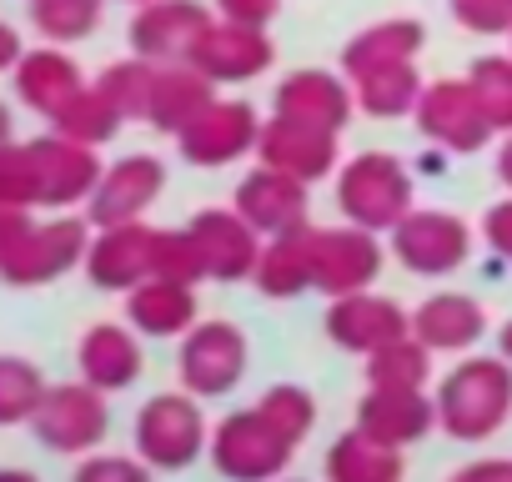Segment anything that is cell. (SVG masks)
Wrapping results in <instances>:
<instances>
[{
    "label": "cell",
    "mask_w": 512,
    "mask_h": 482,
    "mask_svg": "<svg viewBox=\"0 0 512 482\" xmlns=\"http://www.w3.org/2000/svg\"><path fill=\"white\" fill-rule=\"evenodd\" d=\"M512 417V362L467 357L437 382V427L457 442H487Z\"/></svg>",
    "instance_id": "obj_1"
},
{
    "label": "cell",
    "mask_w": 512,
    "mask_h": 482,
    "mask_svg": "<svg viewBox=\"0 0 512 482\" xmlns=\"http://www.w3.org/2000/svg\"><path fill=\"white\" fill-rule=\"evenodd\" d=\"M91 247V221L56 211L51 221L26 216L6 241H0V282L6 287H46L61 282L66 272H76L86 262Z\"/></svg>",
    "instance_id": "obj_2"
},
{
    "label": "cell",
    "mask_w": 512,
    "mask_h": 482,
    "mask_svg": "<svg viewBox=\"0 0 512 482\" xmlns=\"http://www.w3.org/2000/svg\"><path fill=\"white\" fill-rule=\"evenodd\" d=\"M297 447L302 442H292L262 407H246V412H231L216 422L206 452L226 482H277L292 467Z\"/></svg>",
    "instance_id": "obj_3"
},
{
    "label": "cell",
    "mask_w": 512,
    "mask_h": 482,
    "mask_svg": "<svg viewBox=\"0 0 512 482\" xmlns=\"http://www.w3.org/2000/svg\"><path fill=\"white\" fill-rule=\"evenodd\" d=\"M412 171L387 151H362L337 171V206L352 226L392 231L412 211Z\"/></svg>",
    "instance_id": "obj_4"
},
{
    "label": "cell",
    "mask_w": 512,
    "mask_h": 482,
    "mask_svg": "<svg viewBox=\"0 0 512 482\" xmlns=\"http://www.w3.org/2000/svg\"><path fill=\"white\" fill-rule=\"evenodd\" d=\"M106 427H111V407H106V392L91 387L86 377L81 382H56L46 387L36 417H31V432L41 447L61 452V457H86L106 442Z\"/></svg>",
    "instance_id": "obj_5"
},
{
    "label": "cell",
    "mask_w": 512,
    "mask_h": 482,
    "mask_svg": "<svg viewBox=\"0 0 512 482\" xmlns=\"http://www.w3.org/2000/svg\"><path fill=\"white\" fill-rule=\"evenodd\" d=\"M206 447H211V432H206V417L186 387L161 392L136 412V457H146L156 472H181Z\"/></svg>",
    "instance_id": "obj_6"
},
{
    "label": "cell",
    "mask_w": 512,
    "mask_h": 482,
    "mask_svg": "<svg viewBox=\"0 0 512 482\" xmlns=\"http://www.w3.org/2000/svg\"><path fill=\"white\" fill-rule=\"evenodd\" d=\"M382 272L377 231L367 226H312V292L322 297H352L367 292Z\"/></svg>",
    "instance_id": "obj_7"
},
{
    "label": "cell",
    "mask_w": 512,
    "mask_h": 482,
    "mask_svg": "<svg viewBox=\"0 0 512 482\" xmlns=\"http://www.w3.org/2000/svg\"><path fill=\"white\" fill-rule=\"evenodd\" d=\"M392 252L417 277H452L472 257V226L452 211H407L392 231Z\"/></svg>",
    "instance_id": "obj_8"
},
{
    "label": "cell",
    "mask_w": 512,
    "mask_h": 482,
    "mask_svg": "<svg viewBox=\"0 0 512 482\" xmlns=\"http://www.w3.org/2000/svg\"><path fill=\"white\" fill-rule=\"evenodd\" d=\"M246 337L231 327V322H196L186 337H181V357H176V372H181V387L201 402L211 397H226L241 377H246Z\"/></svg>",
    "instance_id": "obj_9"
},
{
    "label": "cell",
    "mask_w": 512,
    "mask_h": 482,
    "mask_svg": "<svg viewBox=\"0 0 512 482\" xmlns=\"http://www.w3.org/2000/svg\"><path fill=\"white\" fill-rule=\"evenodd\" d=\"M412 116H417V131L447 156H472L492 141V121L477 106L467 76L462 81H432Z\"/></svg>",
    "instance_id": "obj_10"
},
{
    "label": "cell",
    "mask_w": 512,
    "mask_h": 482,
    "mask_svg": "<svg viewBox=\"0 0 512 482\" xmlns=\"http://www.w3.org/2000/svg\"><path fill=\"white\" fill-rule=\"evenodd\" d=\"M256 136H262V121H256L251 101H211L191 126L176 131V151L191 166H231L246 151H256Z\"/></svg>",
    "instance_id": "obj_11"
},
{
    "label": "cell",
    "mask_w": 512,
    "mask_h": 482,
    "mask_svg": "<svg viewBox=\"0 0 512 482\" xmlns=\"http://www.w3.org/2000/svg\"><path fill=\"white\" fill-rule=\"evenodd\" d=\"M166 191V161L131 151L121 161H111L86 201V221L91 226H121V221H141L146 206Z\"/></svg>",
    "instance_id": "obj_12"
},
{
    "label": "cell",
    "mask_w": 512,
    "mask_h": 482,
    "mask_svg": "<svg viewBox=\"0 0 512 482\" xmlns=\"http://www.w3.org/2000/svg\"><path fill=\"white\" fill-rule=\"evenodd\" d=\"M191 236L201 247V262H206V282H246L256 277V262H262V231H256L236 206H211V211H196L191 221Z\"/></svg>",
    "instance_id": "obj_13"
},
{
    "label": "cell",
    "mask_w": 512,
    "mask_h": 482,
    "mask_svg": "<svg viewBox=\"0 0 512 482\" xmlns=\"http://www.w3.org/2000/svg\"><path fill=\"white\" fill-rule=\"evenodd\" d=\"M201 76H211L216 86H231V81H256V76H267L272 61H277V46L267 31H256V26H236V21H211L196 41V51L186 56Z\"/></svg>",
    "instance_id": "obj_14"
},
{
    "label": "cell",
    "mask_w": 512,
    "mask_h": 482,
    "mask_svg": "<svg viewBox=\"0 0 512 482\" xmlns=\"http://www.w3.org/2000/svg\"><path fill=\"white\" fill-rule=\"evenodd\" d=\"M256 161L312 186L337 171L342 146H337V131H322V126H307L292 116H272V121H262V136H256Z\"/></svg>",
    "instance_id": "obj_15"
},
{
    "label": "cell",
    "mask_w": 512,
    "mask_h": 482,
    "mask_svg": "<svg viewBox=\"0 0 512 482\" xmlns=\"http://www.w3.org/2000/svg\"><path fill=\"white\" fill-rule=\"evenodd\" d=\"M31 146V161H36V181H41V206L46 211H71L76 201H91L96 181H101V161H96V146H81L61 131L51 136H36L26 141Z\"/></svg>",
    "instance_id": "obj_16"
},
{
    "label": "cell",
    "mask_w": 512,
    "mask_h": 482,
    "mask_svg": "<svg viewBox=\"0 0 512 482\" xmlns=\"http://www.w3.org/2000/svg\"><path fill=\"white\" fill-rule=\"evenodd\" d=\"M216 16L196 0H151V6H136L131 16V51L156 61V66H176L196 51L201 31L211 26Z\"/></svg>",
    "instance_id": "obj_17"
},
{
    "label": "cell",
    "mask_w": 512,
    "mask_h": 482,
    "mask_svg": "<svg viewBox=\"0 0 512 482\" xmlns=\"http://www.w3.org/2000/svg\"><path fill=\"white\" fill-rule=\"evenodd\" d=\"M407 332H412V312H402L392 297H377L372 287L352 292V297H332V307H327V337L357 357H372Z\"/></svg>",
    "instance_id": "obj_18"
},
{
    "label": "cell",
    "mask_w": 512,
    "mask_h": 482,
    "mask_svg": "<svg viewBox=\"0 0 512 482\" xmlns=\"http://www.w3.org/2000/svg\"><path fill=\"white\" fill-rule=\"evenodd\" d=\"M151 241L156 231L141 221H121V226H96L91 247H86V277L101 292H131L151 277Z\"/></svg>",
    "instance_id": "obj_19"
},
{
    "label": "cell",
    "mask_w": 512,
    "mask_h": 482,
    "mask_svg": "<svg viewBox=\"0 0 512 482\" xmlns=\"http://www.w3.org/2000/svg\"><path fill=\"white\" fill-rule=\"evenodd\" d=\"M236 211L262 231V236H282L307 226V181L277 171V166H256L236 181Z\"/></svg>",
    "instance_id": "obj_20"
},
{
    "label": "cell",
    "mask_w": 512,
    "mask_h": 482,
    "mask_svg": "<svg viewBox=\"0 0 512 482\" xmlns=\"http://www.w3.org/2000/svg\"><path fill=\"white\" fill-rule=\"evenodd\" d=\"M352 111H357V91H352L347 76L302 66L277 86V116H292V121H307V126H322V131L342 136Z\"/></svg>",
    "instance_id": "obj_21"
},
{
    "label": "cell",
    "mask_w": 512,
    "mask_h": 482,
    "mask_svg": "<svg viewBox=\"0 0 512 482\" xmlns=\"http://www.w3.org/2000/svg\"><path fill=\"white\" fill-rule=\"evenodd\" d=\"M357 427L387 447H412L437 427V397L427 392H397V387H367L357 402Z\"/></svg>",
    "instance_id": "obj_22"
},
{
    "label": "cell",
    "mask_w": 512,
    "mask_h": 482,
    "mask_svg": "<svg viewBox=\"0 0 512 482\" xmlns=\"http://www.w3.org/2000/svg\"><path fill=\"white\" fill-rule=\"evenodd\" d=\"M76 367H81V377H86L91 387H101V392H126V387L141 377V367H146L141 342H136V327H121V322H96V327H86L81 342H76Z\"/></svg>",
    "instance_id": "obj_23"
},
{
    "label": "cell",
    "mask_w": 512,
    "mask_h": 482,
    "mask_svg": "<svg viewBox=\"0 0 512 482\" xmlns=\"http://www.w3.org/2000/svg\"><path fill=\"white\" fill-rule=\"evenodd\" d=\"M11 81H16L21 106H31V111L46 116V121H51L76 91H86V71H81L61 46H36V51H26V56L16 61Z\"/></svg>",
    "instance_id": "obj_24"
},
{
    "label": "cell",
    "mask_w": 512,
    "mask_h": 482,
    "mask_svg": "<svg viewBox=\"0 0 512 482\" xmlns=\"http://www.w3.org/2000/svg\"><path fill=\"white\" fill-rule=\"evenodd\" d=\"M487 332V312L477 297H462V292H437L427 297L417 312H412V337L437 357V352H467L477 347Z\"/></svg>",
    "instance_id": "obj_25"
},
{
    "label": "cell",
    "mask_w": 512,
    "mask_h": 482,
    "mask_svg": "<svg viewBox=\"0 0 512 482\" xmlns=\"http://www.w3.org/2000/svg\"><path fill=\"white\" fill-rule=\"evenodd\" d=\"M422 41H427V31H422V21H412V16L377 21V26L357 31V36L342 46V76H347V81H362V76H372V71L407 66V61H417Z\"/></svg>",
    "instance_id": "obj_26"
},
{
    "label": "cell",
    "mask_w": 512,
    "mask_h": 482,
    "mask_svg": "<svg viewBox=\"0 0 512 482\" xmlns=\"http://www.w3.org/2000/svg\"><path fill=\"white\" fill-rule=\"evenodd\" d=\"M126 322L141 337H186L196 327V287L146 277L141 287L126 292Z\"/></svg>",
    "instance_id": "obj_27"
},
{
    "label": "cell",
    "mask_w": 512,
    "mask_h": 482,
    "mask_svg": "<svg viewBox=\"0 0 512 482\" xmlns=\"http://www.w3.org/2000/svg\"><path fill=\"white\" fill-rule=\"evenodd\" d=\"M211 101H216V81H211V76H201L191 61L161 66V71H156V91H151L146 126H156L161 136H176V131H181V126H191Z\"/></svg>",
    "instance_id": "obj_28"
},
{
    "label": "cell",
    "mask_w": 512,
    "mask_h": 482,
    "mask_svg": "<svg viewBox=\"0 0 512 482\" xmlns=\"http://www.w3.org/2000/svg\"><path fill=\"white\" fill-rule=\"evenodd\" d=\"M251 282L262 287V297H277V302H292V297L312 292V226L267 236Z\"/></svg>",
    "instance_id": "obj_29"
},
{
    "label": "cell",
    "mask_w": 512,
    "mask_h": 482,
    "mask_svg": "<svg viewBox=\"0 0 512 482\" xmlns=\"http://www.w3.org/2000/svg\"><path fill=\"white\" fill-rule=\"evenodd\" d=\"M327 482H407L402 447H387L352 427L327 447Z\"/></svg>",
    "instance_id": "obj_30"
},
{
    "label": "cell",
    "mask_w": 512,
    "mask_h": 482,
    "mask_svg": "<svg viewBox=\"0 0 512 482\" xmlns=\"http://www.w3.org/2000/svg\"><path fill=\"white\" fill-rule=\"evenodd\" d=\"M352 91H357V111H367L377 121H397V116L417 111L427 86H422L417 66L407 61V66H387V71H372V76L352 81Z\"/></svg>",
    "instance_id": "obj_31"
},
{
    "label": "cell",
    "mask_w": 512,
    "mask_h": 482,
    "mask_svg": "<svg viewBox=\"0 0 512 482\" xmlns=\"http://www.w3.org/2000/svg\"><path fill=\"white\" fill-rule=\"evenodd\" d=\"M121 126H126V116L101 96V86L76 91V96L51 116V131H61V136L81 141V146H106V141H116V131H121Z\"/></svg>",
    "instance_id": "obj_32"
},
{
    "label": "cell",
    "mask_w": 512,
    "mask_h": 482,
    "mask_svg": "<svg viewBox=\"0 0 512 482\" xmlns=\"http://www.w3.org/2000/svg\"><path fill=\"white\" fill-rule=\"evenodd\" d=\"M432 382V352L407 332L367 357V387H397V392H427Z\"/></svg>",
    "instance_id": "obj_33"
},
{
    "label": "cell",
    "mask_w": 512,
    "mask_h": 482,
    "mask_svg": "<svg viewBox=\"0 0 512 482\" xmlns=\"http://www.w3.org/2000/svg\"><path fill=\"white\" fill-rule=\"evenodd\" d=\"M156 61H146V56H126V61H111L101 76H96V86H101V96L126 116V121H146V111H151V91H156Z\"/></svg>",
    "instance_id": "obj_34"
},
{
    "label": "cell",
    "mask_w": 512,
    "mask_h": 482,
    "mask_svg": "<svg viewBox=\"0 0 512 482\" xmlns=\"http://www.w3.org/2000/svg\"><path fill=\"white\" fill-rule=\"evenodd\" d=\"M26 11H31V26H36L41 41L71 46V41H86L101 26L106 0H26Z\"/></svg>",
    "instance_id": "obj_35"
},
{
    "label": "cell",
    "mask_w": 512,
    "mask_h": 482,
    "mask_svg": "<svg viewBox=\"0 0 512 482\" xmlns=\"http://www.w3.org/2000/svg\"><path fill=\"white\" fill-rule=\"evenodd\" d=\"M46 377L36 362L26 357H11V352H0V427H21L36 417L41 397H46Z\"/></svg>",
    "instance_id": "obj_36"
},
{
    "label": "cell",
    "mask_w": 512,
    "mask_h": 482,
    "mask_svg": "<svg viewBox=\"0 0 512 482\" xmlns=\"http://www.w3.org/2000/svg\"><path fill=\"white\" fill-rule=\"evenodd\" d=\"M467 86L487 111L492 131H512V56H477L467 66Z\"/></svg>",
    "instance_id": "obj_37"
},
{
    "label": "cell",
    "mask_w": 512,
    "mask_h": 482,
    "mask_svg": "<svg viewBox=\"0 0 512 482\" xmlns=\"http://www.w3.org/2000/svg\"><path fill=\"white\" fill-rule=\"evenodd\" d=\"M151 277H166V282H206V262H201V247H196V236L191 226H166L156 231L151 241Z\"/></svg>",
    "instance_id": "obj_38"
},
{
    "label": "cell",
    "mask_w": 512,
    "mask_h": 482,
    "mask_svg": "<svg viewBox=\"0 0 512 482\" xmlns=\"http://www.w3.org/2000/svg\"><path fill=\"white\" fill-rule=\"evenodd\" d=\"M0 206H16V211L41 206V181H36V161L26 141L0 146Z\"/></svg>",
    "instance_id": "obj_39"
},
{
    "label": "cell",
    "mask_w": 512,
    "mask_h": 482,
    "mask_svg": "<svg viewBox=\"0 0 512 482\" xmlns=\"http://www.w3.org/2000/svg\"><path fill=\"white\" fill-rule=\"evenodd\" d=\"M256 407H262V412H267V417L292 437V442H302V437L312 432V422H317V402H312V392H307V387H297V382L267 387Z\"/></svg>",
    "instance_id": "obj_40"
},
{
    "label": "cell",
    "mask_w": 512,
    "mask_h": 482,
    "mask_svg": "<svg viewBox=\"0 0 512 482\" xmlns=\"http://www.w3.org/2000/svg\"><path fill=\"white\" fill-rule=\"evenodd\" d=\"M151 462L146 457H121V452H86L71 482H151Z\"/></svg>",
    "instance_id": "obj_41"
},
{
    "label": "cell",
    "mask_w": 512,
    "mask_h": 482,
    "mask_svg": "<svg viewBox=\"0 0 512 482\" xmlns=\"http://www.w3.org/2000/svg\"><path fill=\"white\" fill-rule=\"evenodd\" d=\"M452 21L472 36H512V0H452Z\"/></svg>",
    "instance_id": "obj_42"
},
{
    "label": "cell",
    "mask_w": 512,
    "mask_h": 482,
    "mask_svg": "<svg viewBox=\"0 0 512 482\" xmlns=\"http://www.w3.org/2000/svg\"><path fill=\"white\" fill-rule=\"evenodd\" d=\"M216 16H221V21H236V26L267 31V26L282 16V0H216Z\"/></svg>",
    "instance_id": "obj_43"
},
{
    "label": "cell",
    "mask_w": 512,
    "mask_h": 482,
    "mask_svg": "<svg viewBox=\"0 0 512 482\" xmlns=\"http://www.w3.org/2000/svg\"><path fill=\"white\" fill-rule=\"evenodd\" d=\"M482 241H487L502 262H512V196L482 211Z\"/></svg>",
    "instance_id": "obj_44"
},
{
    "label": "cell",
    "mask_w": 512,
    "mask_h": 482,
    "mask_svg": "<svg viewBox=\"0 0 512 482\" xmlns=\"http://www.w3.org/2000/svg\"><path fill=\"white\" fill-rule=\"evenodd\" d=\"M447 482H512V462L507 457H477V462L457 467Z\"/></svg>",
    "instance_id": "obj_45"
},
{
    "label": "cell",
    "mask_w": 512,
    "mask_h": 482,
    "mask_svg": "<svg viewBox=\"0 0 512 482\" xmlns=\"http://www.w3.org/2000/svg\"><path fill=\"white\" fill-rule=\"evenodd\" d=\"M26 56V46H21V31L11 26V21H0V71H16V61Z\"/></svg>",
    "instance_id": "obj_46"
},
{
    "label": "cell",
    "mask_w": 512,
    "mask_h": 482,
    "mask_svg": "<svg viewBox=\"0 0 512 482\" xmlns=\"http://www.w3.org/2000/svg\"><path fill=\"white\" fill-rule=\"evenodd\" d=\"M497 181L512 191V131H507V141L497 146Z\"/></svg>",
    "instance_id": "obj_47"
},
{
    "label": "cell",
    "mask_w": 512,
    "mask_h": 482,
    "mask_svg": "<svg viewBox=\"0 0 512 482\" xmlns=\"http://www.w3.org/2000/svg\"><path fill=\"white\" fill-rule=\"evenodd\" d=\"M0 482H41V477L26 472V467H0Z\"/></svg>",
    "instance_id": "obj_48"
},
{
    "label": "cell",
    "mask_w": 512,
    "mask_h": 482,
    "mask_svg": "<svg viewBox=\"0 0 512 482\" xmlns=\"http://www.w3.org/2000/svg\"><path fill=\"white\" fill-rule=\"evenodd\" d=\"M497 357L512 362V322H502V332H497Z\"/></svg>",
    "instance_id": "obj_49"
},
{
    "label": "cell",
    "mask_w": 512,
    "mask_h": 482,
    "mask_svg": "<svg viewBox=\"0 0 512 482\" xmlns=\"http://www.w3.org/2000/svg\"><path fill=\"white\" fill-rule=\"evenodd\" d=\"M6 141H16V136H11V106L0 101V146H6Z\"/></svg>",
    "instance_id": "obj_50"
},
{
    "label": "cell",
    "mask_w": 512,
    "mask_h": 482,
    "mask_svg": "<svg viewBox=\"0 0 512 482\" xmlns=\"http://www.w3.org/2000/svg\"><path fill=\"white\" fill-rule=\"evenodd\" d=\"M126 6H151V0H126Z\"/></svg>",
    "instance_id": "obj_51"
}]
</instances>
